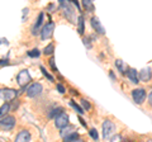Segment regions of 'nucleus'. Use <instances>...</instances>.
Masks as SVG:
<instances>
[{
  "instance_id": "12",
  "label": "nucleus",
  "mask_w": 152,
  "mask_h": 142,
  "mask_svg": "<svg viewBox=\"0 0 152 142\" xmlns=\"http://www.w3.org/2000/svg\"><path fill=\"white\" fill-rule=\"evenodd\" d=\"M152 78V71L150 67H145V69H142L141 70V72H140V80H142V81H150Z\"/></svg>"
},
{
  "instance_id": "4",
  "label": "nucleus",
  "mask_w": 152,
  "mask_h": 142,
  "mask_svg": "<svg viewBox=\"0 0 152 142\" xmlns=\"http://www.w3.org/2000/svg\"><path fill=\"white\" fill-rule=\"evenodd\" d=\"M31 80L32 79H31V75L28 72V70H22L17 76V81L19 84V86H22V88H26V85L28 83H31Z\"/></svg>"
},
{
  "instance_id": "22",
  "label": "nucleus",
  "mask_w": 152,
  "mask_h": 142,
  "mask_svg": "<svg viewBox=\"0 0 152 142\" xmlns=\"http://www.w3.org/2000/svg\"><path fill=\"white\" fill-rule=\"evenodd\" d=\"M53 48H55V46L52 45V43H50L47 47H45V50H43V53L47 56V55H52L53 53Z\"/></svg>"
},
{
  "instance_id": "34",
  "label": "nucleus",
  "mask_w": 152,
  "mask_h": 142,
  "mask_svg": "<svg viewBox=\"0 0 152 142\" xmlns=\"http://www.w3.org/2000/svg\"><path fill=\"white\" fill-rule=\"evenodd\" d=\"M70 1H74V0H70Z\"/></svg>"
},
{
  "instance_id": "15",
  "label": "nucleus",
  "mask_w": 152,
  "mask_h": 142,
  "mask_svg": "<svg viewBox=\"0 0 152 142\" xmlns=\"http://www.w3.org/2000/svg\"><path fill=\"white\" fill-rule=\"evenodd\" d=\"M115 66H117V69L119 70L121 74H126L127 71H128V70H127V69H128L127 65L123 62V60H117V61H115Z\"/></svg>"
},
{
  "instance_id": "8",
  "label": "nucleus",
  "mask_w": 152,
  "mask_h": 142,
  "mask_svg": "<svg viewBox=\"0 0 152 142\" xmlns=\"http://www.w3.org/2000/svg\"><path fill=\"white\" fill-rule=\"evenodd\" d=\"M132 98H133V100H134L137 104H142L145 102V99H146V91H145V89H134V90L132 91Z\"/></svg>"
},
{
  "instance_id": "30",
  "label": "nucleus",
  "mask_w": 152,
  "mask_h": 142,
  "mask_svg": "<svg viewBox=\"0 0 152 142\" xmlns=\"http://www.w3.org/2000/svg\"><path fill=\"white\" fill-rule=\"evenodd\" d=\"M9 64V60H0V65H8Z\"/></svg>"
},
{
  "instance_id": "29",
  "label": "nucleus",
  "mask_w": 152,
  "mask_h": 142,
  "mask_svg": "<svg viewBox=\"0 0 152 142\" xmlns=\"http://www.w3.org/2000/svg\"><path fill=\"white\" fill-rule=\"evenodd\" d=\"M55 8H56L55 4H50V5H48V10H50V12H53Z\"/></svg>"
},
{
  "instance_id": "31",
  "label": "nucleus",
  "mask_w": 152,
  "mask_h": 142,
  "mask_svg": "<svg viewBox=\"0 0 152 142\" xmlns=\"http://www.w3.org/2000/svg\"><path fill=\"white\" fill-rule=\"evenodd\" d=\"M148 103H150V105L152 107V91L150 93V95H148Z\"/></svg>"
},
{
  "instance_id": "16",
  "label": "nucleus",
  "mask_w": 152,
  "mask_h": 142,
  "mask_svg": "<svg viewBox=\"0 0 152 142\" xmlns=\"http://www.w3.org/2000/svg\"><path fill=\"white\" fill-rule=\"evenodd\" d=\"M9 111H10V104H9L8 102H5L1 107H0V118L4 117V116H7V113Z\"/></svg>"
},
{
  "instance_id": "25",
  "label": "nucleus",
  "mask_w": 152,
  "mask_h": 142,
  "mask_svg": "<svg viewBox=\"0 0 152 142\" xmlns=\"http://www.w3.org/2000/svg\"><path fill=\"white\" fill-rule=\"evenodd\" d=\"M81 104H83V108H84L85 111H89L90 108H91V105H90V103L86 100V99H83V100H81Z\"/></svg>"
},
{
  "instance_id": "27",
  "label": "nucleus",
  "mask_w": 152,
  "mask_h": 142,
  "mask_svg": "<svg viewBox=\"0 0 152 142\" xmlns=\"http://www.w3.org/2000/svg\"><path fill=\"white\" fill-rule=\"evenodd\" d=\"M56 88H57V90H58L61 94H64V93L66 91V89H65V88H64L61 84H57V85H56Z\"/></svg>"
},
{
  "instance_id": "13",
  "label": "nucleus",
  "mask_w": 152,
  "mask_h": 142,
  "mask_svg": "<svg viewBox=\"0 0 152 142\" xmlns=\"http://www.w3.org/2000/svg\"><path fill=\"white\" fill-rule=\"evenodd\" d=\"M127 76H128V79L131 80L132 83H134V84H137L140 81V75L137 74V70H134V69H129L127 71Z\"/></svg>"
},
{
  "instance_id": "1",
  "label": "nucleus",
  "mask_w": 152,
  "mask_h": 142,
  "mask_svg": "<svg viewBox=\"0 0 152 142\" xmlns=\"http://www.w3.org/2000/svg\"><path fill=\"white\" fill-rule=\"evenodd\" d=\"M15 118L13 116H4L0 118V130L3 131H10L15 126Z\"/></svg>"
},
{
  "instance_id": "11",
  "label": "nucleus",
  "mask_w": 152,
  "mask_h": 142,
  "mask_svg": "<svg viewBox=\"0 0 152 142\" xmlns=\"http://www.w3.org/2000/svg\"><path fill=\"white\" fill-rule=\"evenodd\" d=\"M31 133H29V131H27V130H22L20 132L18 133V136L15 137V141L17 142H28V141H31Z\"/></svg>"
},
{
  "instance_id": "5",
  "label": "nucleus",
  "mask_w": 152,
  "mask_h": 142,
  "mask_svg": "<svg viewBox=\"0 0 152 142\" xmlns=\"http://www.w3.org/2000/svg\"><path fill=\"white\" fill-rule=\"evenodd\" d=\"M55 124L57 128H60V130H62L64 127H67L69 126V116L66 114L65 112L60 113V114L55 118Z\"/></svg>"
},
{
  "instance_id": "32",
  "label": "nucleus",
  "mask_w": 152,
  "mask_h": 142,
  "mask_svg": "<svg viewBox=\"0 0 152 142\" xmlns=\"http://www.w3.org/2000/svg\"><path fill=\"white\" fill-rule=\"evenodd\" d=\"M79 121H80V123H81V124H83L84 127H86V123H85V122H84V119H83V118H81V117H80V118H79Z\"/></svg>"
},
{
  "instance_id": "3",
  "label": "nucleus",
  "mask_w": 152,
  "mask_h": 142,
  "mask_svg": "<svg viewBox=\"0 0 152 142\" xmlns=\"http://www.w3.org/2000/svg\"><path fill=\"white\" fill-rule=\"evenodd\" d=\"M53 31H55V23L53 22H48L42 27V31H41V38L42 40H48L53 34Z\"/></svg>"
},
{
  "instance_id": "24",
  "label": "nucleus",
  "mask_w": 152,
  "mask_h": 142,
  "mask_svg": "<svg viewBox=\"0 0 152 142\" xmlns=\"http://www.w3.org/2000/svg\"><path fill=\"white\" fill-rule=\"evenodd\" d=\"M89 135H90V137H91L93 140L98 141L99 135H98V132H96V130H95V128H91V130H90V131H89Z\"/></svg>"
},
{
  "instance_id": "9",
  "label": "nucleus",
  "mask_w": 152,
  "mask_h": 142,
  "mask_svg": "<svg viewBox=\"0 0 152 142\" xmlns=\"http://www.w3.org/2000/svg\"><path fill=\"white\" fill-rule=\"evenodd\" d=\"M43 19H45V14L43 13H39L38 15L36 23L33 24V28H32V34L33 36H37L38 33L42 31V24H43Z\"/></svg>"
},
{
  "instance_id": "18",
  "label": "nucleus",
  "mask_w": 152,
  "mask_h": 142,
  "mask_svg": "<svg viewBox=\"0 0 152 142\" xmlns=\"http://www.w3.org/2000/svg\"><path fill=\"white\" fill-rule=\"evenodd\" d=\"M77 31L80 34H83L84 31H85V27H84V17L83 15H80L77 18Z\"/></svg>"
},
{
  "instance_id": "33",
  "label": "nucleus",
  "mask_w": 152,
  "mask_h": 142,
  "mask_svg": "<svg viewBox=\"0 0 152 142\" xmlns=\"http://www.w3.org/2000/svg\"><path fill=\"white\" fill-rule=\"evenodd\" d=\"M112 140H113V141H117V140H122V137H121V136H114Z\"/></svg>"
},
{
  "instance_id": "17",
  "label": "nucleus",
  "mask_w": 152,
  "mask_h": 142,
  "mask_svg": "<svg viewBox=\"0 0 152 142\" xmlns=\"http://www.w3.org/2000/svg\"><path fill=\"white\" fill-rule=\"evenodd\" d=\"M81 3H83V7L86 9L88 12H93L94 10V4L91 0H81Z\"/></svg>"
},
{
  "instance_id": "6",
  "label": "nucleus",
  "mask_w": 152,
  "mask_h": 142,
  "mask_svg": "<svg viewBox=\"0 0 152 142\" xmlns=\"http://www.w3.org/2000/svg\"><path fill=\"white\" fill-rule=\"evenodd\" d=\"M42 90H43V86L39 83H34L27 89V95L29 98H36L42 93Z\"/></svg>"
},
{
  "instance_id": "2",
  "label": "nucleus",
  "mask_w": 152,
  "mask_h": 142,
  "mask_svg": "<svg viewBox=\"0 0 152 142\" xmlns=\"http://www.w3.org/2000/svg\"><path fill=\"white\" fill-rule=\"evenodd\" d=\"M18 95V91L14 90V89H0V98L3 99L4 102H12L13 99H15Z\"/></svg>"
},
{
  "instance_id": "26",
  "label": "nucleus",
  "mask_w": 152,
  "mask_h": 142,
  "mask_svg": "<svg viewBox=\"0 0 152 142\" xmlns=\"http://www.w3.org/2000/svg\"><path fill=\"white\" fill-rule=\"evenodd\" d=\"M50 66H51L52 71H55V72H56V71H58V70H57V66L55 65V59H53V57L50 59Z\"/></svg>"
},
{
  "instance_id": "23",
  "label": "nucleus",
  "mask_w": 152,
  "mask_h": 142,
  "mask_svg": "<svg viewBox=\"0 0 152 142\" xmlns=\"http://www.w3.org/2000/svg\"><path fill=\"white\" fill-rule=\"evenodd\" d=\"M39 51H38L37 48H33V50H31L29 52H28V56L29 57H39Z\"/></svg>"
},
{
  "instance_id": "28",
  "label": "nucleus",
  "mask_w": 152,
  "mask_h": 142,
  "mask_svg": "<svg viewBox=\"0 0 152 142\" xmlns=\"http://www.w3.org/2000/svg\"><path fill=\"white\" fill-rule=\"evenodd\" d=\"M83 42H84V45L85 46H86L88 47V48L90 50V48H91V43H90V41H89V38H84L83 40Z\"/></svg>"
},
{
  "instance_id": "19",
  "label": "nucleus",
  "mask_w": 152,
  "mask_h": 142,
  "mask_svg": "<svg viewBox=\"0 0 152 142\" xmlns=\"http://www.w3.org/2000/svg\"><path fill=\"white\" fill-rule=\"evenodd\" d=\"M64 112V109H62V108H56V109H52L50 113H48V118H51V119H55V118L57 117V116H58L60 114V113H62Z\"/></svg>"
},
{
  "instance_id": "7",
  "label": "nucleus",
  "mask_w": 152,
  "mask_h": 142,
  "mask_svg": "<svg viewBox=\"0 0 152 142\" xmlns=\"http://www.w3.org/2000/svg\"><path fill=\"white\" fill-rule=\"evenodd\" d=\"M115 131V126L113 124V123L110 121H104L103 123V137L104 138H110L112 135H113V132Z\"/></svg>"
},
{
  "instance_id": "10",
  "label": "nucleus",
  "mask_w": 152,
  "mask_h": 142,
  "mask_svg": "<svg viewBox=\"0 0 152 142\" xmlns=\"http://www.w3.org/2000/svg\"><path fill=\"white\" fill-rule=\"evenodd\" d=\"M91 27L99 33V34H104V33H105V29H104V27L102 26V23H100V20H99V18H96V17L91 18Z\"/></svg>"
},
{
  "instance_id": "14",
  "label": "nucleus",
  "mask_w": 152,
  "mask_h": 142,
  "mask_svg": "<svg viewBox=\"0 0 152 142\" xmlns=\"http://www.w3.org/2000/svg\"><path fill=\"white\" fill-rule=\"evenodd\" d=\"M64 140H65V141H67V142L79 141V140H80V136H79V133H77V132H71V133L66 135V136L64 137Z\"/></svg>"
},
{
  "instance_id": "21",
  "label": "nucleus",
  "mask_w": 152,
  "mask_h": 142,
  "mask_svg": "<svg viewBox=\"0 0 152 142\" xmlns=\"http://www.w3.org/2000/svg\"><path fill=\"white\" fill-rule=\"evenodd\" d=\"M41 71H42V74H43L45 75V76L47 78V79H48L50 80V81H55V78L53 76H52V75L48 72V71H47L45 67H43V66H41Z\"/></svg>"
},
{
  "instance_id": "20",
  "label": "nucleus",
  "mask_w": 152,
  "mask_h": 142,
  "mask_svg": "<svg viewBox=\"0 0 152 142\" xmlns=\"http://www.w3.org/2000/svg\"><path fill=\"white\" fill-rule=\"evenodd\" d=\"M70 105H71V107H72V108H74V109H75L76 112H77V113H79V114H83V113L85 112V109H84V108H81V107H80V105H77V104H76V103H75L74 100H71V102H70Z\"/></svg>"
}]
</instances>
